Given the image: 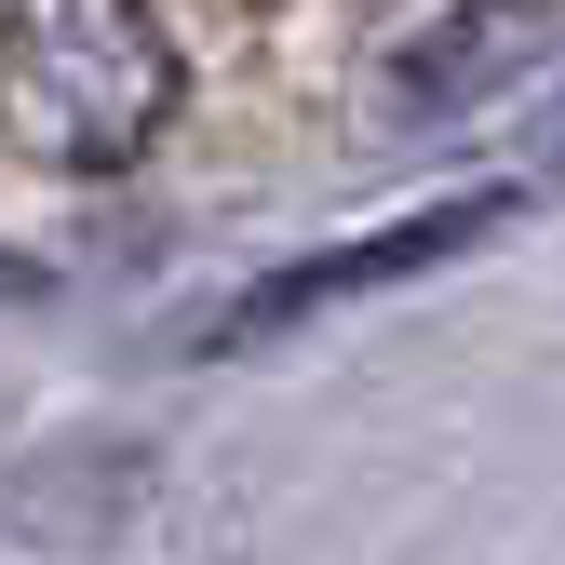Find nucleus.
I'll list each match as a JSON object with an SVG mask.
<instances>
[{
  "label": "nucleus",
  "instance_id": "7ed1b4c3",
  "mask_svg": "<svg viewBox=\"0 0 565 565\" xmlns=\"http://www.w3.org/2000/svg\"><path fill=\"white\" fill-rule=\"evenodd\" d=\"M539 28H552V0H471L445 41H417V54H404V108H417V121L471 108V95H484V67H512Z\"/></svg>",
  "mask_w": 565,
  "mask_h": 565
},
{
  "label": "nucleus",
  "instance_id": "f03ea898",
  "mask_svg": "<svg viewBox=\"0 0 565 565\" xmlns=\"http://www.w3.org/2000/svg\"><path fill=\"white\" fill-rule=\"evenodd\" d=\"M499 216H512V189H471V202H445V216H404V230L350 243V256H297V269H269L256 297L216 323V350H243V337H269V323H297V310H337V297H364V282H417L431 256H471Z\"/></svg>",
  "mask_w": 565,
  "mask_h": 565
},
{
  "label": "nucleus",
  "instance_id": "f257e3e1",
  "mask_svg": "<svg viewBox=\"0 0 565 565\" xmlns=\"http://www.w3.org/2000/svg\"><path fill=\"white\" fill-rule=\"evenodd\" d=\"M14 135L41 162H121L162 121V41L135 0H14Z\"/></svg>",
  "mask_w": 565,
  "mask_h": 565
}]
</instances>
